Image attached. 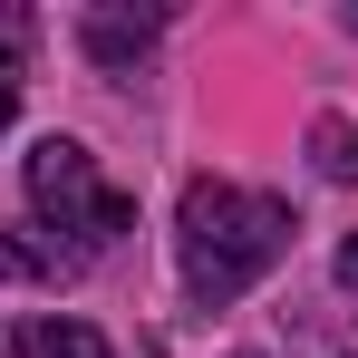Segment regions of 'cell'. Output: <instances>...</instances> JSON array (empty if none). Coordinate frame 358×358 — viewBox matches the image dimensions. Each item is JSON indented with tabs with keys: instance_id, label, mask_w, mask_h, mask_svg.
<instances>
[{
	"instance_id": "6da1fadb",
	"label": "cell",
	"mask_w": 358,
	"mask_h": 358,
	"mask_svg": "<svg viewBox=\"0 0 358 358\" xmlns=\"http://www.w3.org/2000/svg\"><path fill=\"white\" fill-rule=\"evenodd\" d=\"M175 252H184V291L203 310L242 300L281 252H291V203L281 194H252V184H184V213H175Z\"/></svg>"
},
{
	"instance_id": "7a4b0ae2",
	"label": "cell",
	"mask_w": 358,
	"mask_h": 358,
	"mask_svg": "<svg viewBox=\"0 0 358 358\" xmlns=\"http://www.w3.org/2000/svg\"><path fill=\"white\" fill-rule=\"evenodd\" d=\"M20 184H29L39 233H49V242L68 233L78 262H87V252H107V242L136 223V203H126L117 184L97 175V155H87V145H68V136H39V145H29V165H20Z\"/></svg>"
},
{
	"instance_id": "3957f363",
	"label": "cell",
	"mask_w": 358,
	"mask_h": 358,
	"mask_svg": "<svg viewBox=\"0 0 358 358\" xmlns=\"http://www.w3.org/2000/svg\"><path fill=\"white\" fill-rule=\"evenodd\" d=\"M155 29H165V20H155V10H87V20H78V39H87V59H136V49H145V39H155Z\"/></svg>"
},
{
	"instance_id": "277c9868",
	"label": "cell",
	"mask_w": 358,
	"mask_h": 358,
	"mask_svg": "<svg viewBox=\"0 0 358 358\" xmlns=\"http://www.w3.org/2000/svg\"><path fill=\"white\" fill-rule=\"evenodd\" d=\"M20 358H117V349H107L87 320H59V310H49V320L20 329Z\"/></svg>"
},
{
	"instance_id": "5b68a950",
	"label": "cell",
	"mask_w": 358,
	"mask_h": 358,
	"mask_svg": "<svg viewBox=\"0 0 358 358\" xmlns=\"http://www.w3.org/2000/svg\"><path fill=\"white\" fill-rule=\"evenodd\" d=\"M68 262V242H20V223H0V281H59Z\"/></svg>"
},
{
	"instance_id": "8992f818",
	"label": "cell",
	"mask_w": 358,
	"mask_h": 358,
	"mask_svg": "<svg viewBox=\"0 0 358 358\" xmlns=\"http://www.w3.org/2000/svg\"><path fill=\"white\" fill-rule=\"evenodd\" d=\"M20 68H29V10L0 0V126L20 117Z\"/></svg>"
},
{
	"instance_id": "52a82bcc",
	"label": "cell",
	"mask_w": 358,
	"mask_h": 358,
	"mask_svg": "<svg viewBox=\"0 0 358 358\" xmlns=\"http://www.w3.org/2000/svg\"><path fill=\"white\" fill-rule=\"evenodd\" d=\"M310 155H320V175L358 184V126L349 117H320V126H310Z\"/></svg>"
},
{
	"instance_id": "ba28073f",
	"label": "cell",
	"mask_w": 358,
	"mask_h": 358,
	"mask_svg": "<svg viewBox=\"0 0 358 358\" xmlns=\"http://www.w3.org/2000/svg\"><path fill=\"white\" fill-rule=\"evenodd\" d=\"M339 281H349V291H358V233L339 242Z\"/></svg>"
}]
</instances>
